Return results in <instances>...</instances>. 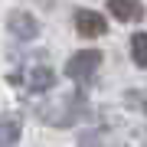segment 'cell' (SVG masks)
<instances>
[{
    "label": "cell",
    "mask_w": 147,
    "mask_h": 147,
    "mask_svg": "<svg viewBox=\"0 0 147 147\" xmlns=\"http://www.w3.org/2000/svg\"><path fill=\"white\" fill-rule=\"evenodd\" d=\"M108 10L115 13V20L131 23V20H137L144 13V7H141V0H108Z\"/></svg>",
    "instance_id": "277c9868"
},
{
    "label": "cell",
    "mask_w": 147,
    "mask_h": 147,
    "mask_svg": "<svg viewBox=\"0 0 147 147\" xmlns=\"http://www.w3.org/2000/svg\"><path fill=\"white\" fill-rule=\"evenodd\" d=\"M26 85H30V92H49L56 85V72L53 69H33Z\"/></svg>",
    "instance_id": "5b68a950"
},
{
    "label": "cell",
    "mask_w": 147,
    "mask_h": 147,
    "mask_svg": "<svg viewBox=\"0 0 147 147\" xmlns=\"http://www.w3.org/2000/svg\"><path fill=\"white\" fill-rule=\"evenodd\" d=\"M7 30H10L16 39H33V36L39 33L36 16H33V13H26V10H13L10 16H7Z\"/></svg>",
    "instance_id": "7a4b0ae2"
},
{
    "label": "cell",
    "mask_w": 147,
    "mask_h": 147,
    "mask_svg": "<svg viewBox=\"0 0 147 147\" xmlns=\"http://www.w3.org/2000/svg\"><path fill=\"white\" fill-rule=\"evenodd\" d=\"M131 59L141 69H147V33H134L131 36Z\"/></svg>",
    "instance_id": "52a82bcc"
},
{
    "label": "cell",
    "mask_w": 147,
    "mask_h": 147,
    "mask_svg": "<svg viewBox=\"0 0 147 147\" xmlns=\"http://www.w3.org/2000/svg\"><path fill=\"white\" fill-rule=\"evenodd\" d=\"M16 137H20V121L16 118H3L0 121V147L16 144Z\"/></svg>",
    "instance_id": "8992f818"
},
{
    "label": "cell",
    "mask_w": 147,
    "mask_h": 147,
    "mask_svg": "<svg viewBox=\"0 0 147 147\" xmlns=\"http://www.w3.org/2000/svg\"><path fill=\"white\" fill-rule=\"evenodd\" d=\"M98 65H101V53L98 49H82V53H75L65 62V75L69 79H88Z\"/></svg>",
    "instance_id": "6da1fadb"
},
{
    "label": "cell",
    "mask_w": 147,
    "mask_h": 147,
    "mask_svg": "<svg viewBox=\"0 0 147 147\" xmlns=\"http://www.w3.org/2000/svg\"><path fill=\"white\" fill-rule=\"evenodd\" d=\"M108 30V23H105V16L101 13H95V10H79L75 13V33L79 36H101V33Z\"/></svg>",
    "instance_id": "3957f363"
},
{
    "label": "cell",
    "mask_w": 147,
    "mask_h": 147,
    "mask_svg": "<svg viewBox=\"0 0 147 147\" xmlns=\"http://www.w3.org/2000/svg\"><path fill=\"white\" fill-rule=\"evenodd\" d=\"M124 101H127V108H134V111H141V115H147V88H134V92H127Z\"/></svg>",
    "instance_id": "ba28073f"
}]
</instances>
